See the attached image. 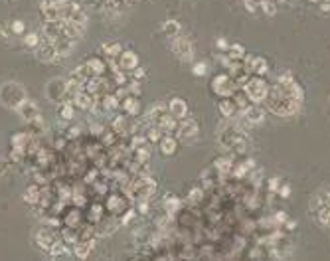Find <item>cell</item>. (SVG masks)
<instances>
[{
    "instance_id": "1",
    "label": "cell",
    "mask_w": 330,
    "mask_h": 261,
    "mask_svg": "<svg viewBox=\"0 0 330 261\" xmlns=\"http://www.w3.org/2000/svg\"><path fill=\"white\" fill-rule=\"evenodd\" d=\"M26 97L24 87L20 83H14V81H8L0 87V103H4L10 109H18V105L22 103Z\"/></svg>"
},
{
    "instance_id": "2",
    "label": "cell",
    "mask_w": 330,
    "mask_h": 261,
    "mask_svg": "<svg viewBox=\"0 0 330 261\" xmlns=\"http://www.w3.org/2000/svg\"><path fill=\"white\" fill-rule=\"evenodd\" d=\"M243 91L247 93L249 101L261 103L263 99H267V95H269V87H267L265 81L261 79V76H255V78L247 79V83L243 85Z\"/></svg>"
},
{
    "instance_id": "3",
    "label": "cell",
    "mask_w": 330,
    "mask_h": 261,
    "mask_svg": "<svg viewBox=\"0 0 330 261\" xmlns=\"http://www.w3.org/2000/svg\"><path fill=\"white\" fill-rule=\"evenodd\" d=\"M212 89L214 93H217L219 97H231L233 93L237 91V85L231 76L228 73H217L216 78L212 79Z\"/></svg>"
},
{
    "instance_id": "4",
    "label": "cell",
    "mask_w": 330,
    "mask_h": 261,
    "mask_svg": "<svg viewBox=\"0 0 330 261\" xmlns=\"http://www.w3.org/2000/svg\"><path fill=\"white\" fill-rule=\"evenodd\" d=\"M16 111H18V115L24 119L26 123H34V125H40V127L44 125V123H42V115H40V107L34 103V101L24 99L22 103L18 105Z\"/></svg>"
},
{
    "instance_id": "5",
    "label": "cell",
    "mask_w": 330,
    "mask_h": 261,
    "mask_svg": "<svg viewBox=\"0 0 330 261\" xmlns=\"http://www.w3.org/2000/svg\"><path fill=\"white\" fill-rule=\"evenodd\" d=\"M176 135L180 141L192 143V141L198 137V121H196V119H190V117L180 119V123H178V127H176Z\"/></svg>"
},
{
    "instance_id": "6",
    "label": "cell",
    "mask_w": 330,
    "mask_h": 261,
    "mask_svg": "<svg viewBox=\"0 0 330 261\" xmlns=\"http://www.w3.org/2000/svg\"><path fill=\"white\" fill-rule=\"evenodd\" d=\"M172 52L176 53L182 62H190L194 58V46H192V42L188 38H182L178 34L176 38H172Z\"/></svg>"
},
{
    "instance_id": "7",
    "label": "cell",
    "mask_w": 330,
    "mask_h": 261,
    "mask_svg": "<svg viewBox=\"0 0 330 261\" xmlns=\"http://www.w3.org/2000/svg\"><path fill=\"white\" fill-rule=\"evenodd\" d=\"M242 115L247 119V123L251 125V123H261V121L265 119V111H263V107L259 103H249L242 111Z\"/></svg>"
},
{
    "instance_id": "8",
    "label": "cell",
    "mask_w": 330,
    "mask_h": 261,
    "mask_svg": "<svg viewBox=\"0 0 330 261\" xmlns=\"http://www.w3.org/2000/svg\"><path fill=\"white\" fill-rule=\"evenodd\" d=\"M168 113L180 121V119L188 117V105H186L184 99L174 97V99H170V103H168Z\"/></svg>"
},
{
    "instance_id": "9",
    "label": "cell",
    "mask_w": 330,
    "mask_h": 261,
    "mask_svg": "<svg viewBox=\"0 0 330 261\" xmlns=\"http://www.w3.org/2000/svg\"><path fill=\"white\" fill-rule=\"evenodd\" d=\"M56 241H58V237L51 234L48 228H42V230H38V234H36V244H38V248L50 251L51 246H53Z\"/></svg>"
},
{
    "instance_id": "10",
    "label": "cell",
    "mask_w": 330,
    "mask_h": 261,
    "mask_svg": "<svg viewBox=\"0 0 330 261\" xmlns=\"http://www.w3.org/2000/svg\"><path fill=\"white\" fill-rule=\"evenodd\" d=\"M119 65H121V69L131 71V69H135L139 65V55L135 52H131V50H123L119 53Z\"/></svg>"
},
{
    "instance_id": "11",
    "label": "cell",
    "mask_w": 330,
    "mask_h": 261,
    "mask_svg": "<svg viewBox=\"0 0 330 261\" xmlns=\"http://www.w3.org/2000/svg\"><path fill=\"white\" fill-rule=\"evenodd\" d=\"M154 125H156L158 129L162 130L164 135H170V133H174V130H176V127H178V119H176V117H172V115H170V113L166 111L164 115L158 119V121H156Z\"/></svg>"
},
{
    "instance_id": "12",
    "label": "cell",
    "mask_w": 330,
    "mask_h": 261,
    "mask_svg": "<svg viewBox=\"0 0 330 261\" xmlns=\"http://www.w3.org/2000/svg\"><path fill=\"white\" fill-rule=\"evenodd\" d=\"M93 249H95V239H81V241L74 244V253H76L77 257H81V259L89 257V253Z\"/></svg>"
},
{
    "instance_id": "13",
    "label": "cell",
    "mask_w": 330,
    "mask_h": 261,
    "mask_svg": "<svg viewBox=\"0 0 330 261\" xmlns=\"http://www.w3.org/2000/svg\"><path fill=\"white\" fill-rule=\"evenodd\" d=\"M158 146H160V153L164 155V157H170V155H174L178 148V141L172 137V135H164L160 141H158Z\"/></svg>"
},
{
    "instance_id": "14",
    "label": "cell",
    "mask_w": 330,
    "mask_h": 261,
    "mask_svg": "<svg viewBox=\"0 0 330 261\" xmlns=\"http://www.w3.org/2000/svg\"><path fill=\"white\" fill-rule=\"evenodd\" d=\"M71 103L76 105L77 109H91V105H93V99H91V93H87L85 89L77 91L76 95L71 97Z\"/></svg>"
},
{
    "instance_id": "15",
    "label": "cell",
    "mask_w": 330,
    "mask_h": 261,
    "mask_svg": "<svg viewBox=\"0 0 330 261\" xmlns=\"http://www.w3.org/2000/svg\"><path fill=\"white\" fill-rule=\"evenodd\" d=\"M107 206L109 210L113 212V214H125L127 212V200L123 198V196H109V200H107Z\"/></svg>"
},
{
    "instance_id": "16",
    "label": "cell",
    "mask_w": 330,
    "mask_h": 261,
    "mask_svg": "<svg viewBox=\"0 0 330 261\" xmlns=\"http://www.w3.org/2000/svg\"><path fill=\"white\" fill-rule=\"evenodd\" d=\"M217 109H219V113H222V117H233V113H235V103H233V99L231 97H222V101H217Z\"/></svg>"
},
{
    "instance_id": "17",
    "label": "cell",
    "mask_w": 330,
    "mask_h": 261,
    "mask_svg": "<svg viewBox=\"0 0 330 261\" xmlns=\"http://www.w3.org/2000/svg\"><path fill=\"white\" fill-rule=\"evenodd\" d=\"M123 109L129 113V117H137L140 113V101L137 95H129L127 99H123Z\"/></svg>"
},
{
    "instance_id": "18",
    "label": "cell",
    "mask_w": 330,
    "mask_h": 261,
    "mask_svg": "<svg viewBox=\"0 0 330 261\" xmlns=\"http://www.w3.org/2000/svg\"><path fill=\"white\" fill-rule=\"evenodd\" d=\"M85 65H87V69H89V73L91 76H103L105 73V69H107V65H105V62L103 60H97V58H91V60H87L85 62Z\"/></svg>"
},
{
    "instance_id": "19",
    "label": "cell",
    "mask_w": 330,
    "mask_h": 261,
    "mask_svg": "<svg viewBox=\"0 0 330 261\" xmlns=\"http://www.w3.org/2000/svg\"><path fill=\"white\" fill-rule=\"evenodd\" d=\"M226 53H228L229 60H237V62H242L243 58H245V48H243L242 44H229Z\"/></svg>"
},
{
    "instance_id": "20",
    "label": "cell",
    "mask_w": 330,
    "mask_h": 261,
    "mask_svg": "<svg viewBox=\"0 0 330 261\" xmlns=\"http://www.w3.org/2000/svg\"><path fill=\"white\" fill-rule=\"evenodd\" d=\"M103 53H107L109 58H119V53L123 52V46L119 42H105L101 46Z\"/></svg>"
},
{
    "instance_id": "21",
    "label": "cell",
    "mask_w": 330,
    "mask_h": 261,
    "mask_svg": "<svg viewBox=\"0 0 330 261\" xmlns=\"http://www.w3.org/2000/svg\"><path fill=\"white\" fill-rule=\"evenodd\" d=\"M48 253H50V257H53V259H56V257H67V255H71V251L65 248V244H62V241H56Z\"/></svg>"
},
{
    "instance_id": "22",
    "label": "cell",
    "mask_w": 330,
    "mask_h": 261,
    "mask_svg": "<svg viewBox=\"0 0 330 261\" xmlns=\"http://www.w3.org/2000/svg\"><path fill=\"white\" fill-rule=\"evenodd\" d=\"M269 65H267V60L261 58V55H255L253 58V73L255 76H265Z\"/></svg>"
},
{
    "instance_id": "23",
    "label": "cell",
    "mask_w": 330,
    "mask_h": 261,
    "mask_svg": "<svg viewBox=\"0 0 330 261\" xmlns=\"http://www.w3.org/2000/svg\"><path fill=\"white\" fill-rule=\"evenodd\" d=\"M113 133H119V135H127L129 133V121L127 117H117L113 121Z\"/></svg>"
},
{
    "instance_id": "24",
    "label": "cell",
    "mask_w": 330,
    "mask_h": 261,
    "mask_svg": "<svg viewBox=\"0 0 330 261\" xmlns=\"http://www.w3.org/2000/svg\"><path fill=\"white\" fill-rule=\"evenodd\" d=\"M162 30H164V34L168 38H176L178 34H180V24H178L176 20H168Z\"/></svg>"
},
{
    "instance_id": "25",
    "label": "cell",
    "mask_w": 330,
    "mask_h": 261,
    "mask_svg": "<svg viewBox=\"0 0 330 261\" xmlns=\"http://www.w3.org/2000/svg\"><path fill=\"white\" fill-rule=\"evenodd\" d=\"M178 208H180V200H178L176 196H168L164 200V210L166 214L170 216V214H174V212H178Z\"/></svg>"
},
{
    "instance_id": "26",
    "label": "cell",
    "mask_w": 330,
    "mask_h": 261,
    "mask_svg": "<svg viewBox=\"0 0 330 261\" xmlns=\"http://www.w3.org/2000/svg\"><path fill=\"white\" fill-rule=\"evenodd\" d=\"M146 139H149V143H158V141L162 139V130L158 129L156 125H149V129H146Z\"/></svg>"
},
{
    "instance_id": "27",
    "label": "cell",
    "mask_w": 330,
    "mask_h": 261,
    "mask_svg": "<svg viewBox=\"0 0 330 261\" xmlns=\"http://www.w3.org/2000/svg\"><path fill=\"white\" fill-rule=\"evenodd\" d=\"M101 107L105 111H111V109H117L119 107V97L117 95H105L101 101Z\"/></svg>"
},
{
    "instance_id": "28",
    "label": "cell",
    "mask_w": 330,
    "mask_h": 261,
    "mask_svg": "<svg viewBox=\"0 0 330 261\" xmlns=\"http://www.w3.org/2000/svg\"><path fill=\"white\" fill-rule=\"evenodd\" d=\"M74 109H76V105L71 103V101H64L62 105V109H60V117L62 119H74Z\"/></svg>"
},
{
    "instance_id": "29",
    "label": "cell",
    "mask_w": 330,
    "mask_h": 261,
    "mask_svg": "<svg viewBox=\"0 0 330 261\" xmlns=\"http://www.w3.org/2000/svg\"><path fill=\"white\" fill-rule=\"evenodd\" d=\"M40 188L38 186H30V188H28V190H26V194H24V200L26 202H34V204H36V202H40Z\"/></svg>"
},
{
    "instance_id": "30",
    "label": "cell",
    "mask_w": 330,
    "mask_h": 261,
    "mask_svg": "<svg viewBox=\"0 0 330 261\" xmlns=\"http://www.w3.org/2000/svg\"><path fill=\"white\" fill-rule=\"evenodd\" d=\"M24 46L26 48H36V46H40V34H36V32L24 34Z\"/></svg>"
},
{
    "instance_id": "31",
    "label": "cell",
    "mask_w": 330,
    "mask_h": 261,
    "mask_svg": "<svg viewBox=\"0 0 330 261\" xmlns=\"http://www.w3.org/2000/svg\"><path fill=\"white\" fill-rule=\"evenodd\" d=\"M214 166H216L217 170H222V172H229V170H231V166H233V160H231V158L222 157V158H217L216 162H214Z\"/></svg>"
},
{
    "instance_id": "32",
    "label": "cell",
    "mask_w": 330,
    "mask_h": 261,
    "mask_svg": "<svg viewBox=\"0 0 330 261\" xmlns=\"http://www.w3.org/2000/svg\"><path fill=\"white\" fill-rule=\"evenodd\" d=\"M10 32H12V34H18V36H22V34L26 32L24 22H22V20H14L12 24H10Z\"/></svg>"
},
{
    "instance_id": "33",
    "label": "cell",
    "mask_w": 330,
    "mask_h": 261,
    "mask_svg": "<svg viewBox=\"0 0 330 261\" xmlns=\"http://www.w3.org/2000/svg\"><path fill=\"white\" fill-rule=\"evenodd\" d=\"M202 198H204V190H202V188H192L190 194H188V200H190V202H194V204H196V202H200Z\"/></svg>"
},
{
    "instance_id": "34",
    "label": "cell",
    "mask_w": 330,
    "mask_h": 261,
    "mask_svg": "<svg viewBox=\"0 0 330 261\" xmlns=\"http://www.w3.org/2000/svg\"><path fill=\"white\" fill-rule=\"evenodd\" d=\"M206 71H208V65L204 64V62H196L194 67H192V73H194V76H206Z\"/></svg>"
},
{
    "instance_id": "35",
    "label": "cell",
    "mask_w": 330,
    "mask_h": 261,
    "mask_svg": "<svg viewBox=\"0 0 330 261\" xmlns=\"http://www.w3.org/2000/svg\"><path fill=\"white\" fill-rule=\"evenodd\" d=\"M127 87H129V93H133V95H140V83H139V79H133L131 83H127Z\"/></svg>"
},
{
    "instance_id": "36",
    "label": "cell",
    "mask_w": 330,
    "mask_h": 261,
    "mask_svg": "<svg viewBox=\"0 0 330 261\" xmlns=\"http://www.w3.org/2000/svg\"><path fill=\"white\" fill-rule=\"evenodd\" d=\"M261 8H263V12H267L269 14V16H273V14L277 12V8H275V4H273V2H269V0H263V2H261Z\"/></svg>"
},
{
    "instance_id": "37",
    "label": "cell",
    "mask_w": 330,
    "mask_h": 261,
    "mask_svg": "<svg viewBox=\"0 0 330 261\" xmlns=\"http://www.w3.org/2000/svg\"><path fill=\"white\" fill-rule=\"evenodd\" d=\"M131 76H133V79H142L144 76H146V71H144L142 67H139V65H137L135 69H131Z\"/></svg>"
},
{
    "instance_id": "38",
    "label": "cell",
    "mask_w": 330,
    "mask_h": 261,
    "mask_svg": "<svg viewBox=\"0 0 330 261\" xmlns=\"http://www.w3.org/2000/svg\"><path fill=\"white\" fill-rule=\"evenodd\" d=\"M277 192H279L281 198H289V194H291V186H289V184H281Z\"/></svg>"
},
{
    "instance_id": "39",
    "label": "cell",
    "mask_w": 330,
    "mask_h": 261,
    "mask_svg": "<svg viewBox=\"0 0 330 261\" xmlns=\"http://www.w3.org/2000/svg\"><path fill=\"white\" fill-rule=\"evenodd\" d=\"M279 186H281L279 178H271V180H269V190H271V192H277V190H279Z\"/></svg>"
},
{
    "instance_id": "40",
    "label": "cell",
    "mask_w": 330,
    "mask_h": 261,
    "mask_svg": "<svg viewBox=\"0 0 330 261\" xmlns=\"http://www.w3.org/2000/svg\"><path fill=\"white\" fill-rule=\"evenodd\" d=\"M139 212H140V214H149V202L140 200V202H139Z\"/></svg>"
},
{
    "instance_id": "41",
    "label": "cell",
    "mask_w": 330,
    "mask_h": 261,
    "mask_svg": "<svg viewBox=\"0 0 330 261\" xmlns=\"http://www.w3.org/2000/svg\"><path fill=\"white\" fill-rule=\"evenodd\" d=\"M275 222H287V214H285V212H277V214H275Z\"/></svg>"
},
{
    "instance_id": "42",
    "label": "cell",
    "mask_w": 330,
    "mask_h": 261,
    "mask_svg": "<svg viewBox=\"0 0 330 261\" xmlns=\"http://www.w3.org/2000/svg\"><path fill=\"white\" fill-rule=\"evenodd\" d=\"M245 8H247L249 12H253V10H255V2H253V0H245Z\"/></svg>"
},
{
    "instance_id": "43",
    "label": "cell",
    "mask_w": 330,
    "mask_h": 261,
    "mask_svg": "<svg viewBox=\"0 0 330 261\" xmlns=\"http://www.w3.org/2000/svg\"><path fill=\"white\" fill-rule=\"evenodd\" d=\"M285 228H287V230H295V228H297V222H295V220H287V222H285Z\"/></svg>"
},
{
    "instance_id": "44",
    "label": "cell",
    "mask_w": 330,
    "mask_h": 261,
    "mask_svg": "<svg viewBox=\"0 0 330 261\" xmlns=\"http://www.w3.org/2000/svg\"><path fill=\"white\" fill-rule=\"evenodd\" d=\"M320 6H322V12H330V2H322Z\"/></svg>"
},
{
    "instance_id": "45",
    "label": "cell",
    "mask_w": 330,
    "mask_h": 261,
    "mask_svg": "<svg viewBox=\"0 0 330 261\" xmlns=\"http://www.w3.org/2000/svg\"><path fill=\"white\" fill-rule=\"evenodd\" d=\"M60 2H67V0H60Z\"/></svg>"
}]
</instances>
